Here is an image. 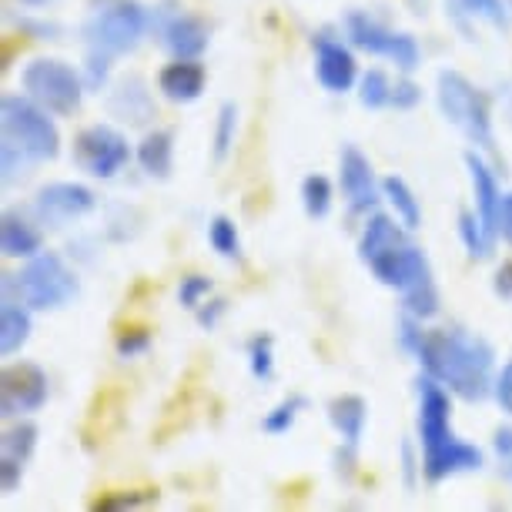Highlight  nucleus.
I'll return each mask as SVG.
<instances>
[{"label": "nucleus", "instance_id": "obj_34", "mask_svg": "<svg viewBox=\"0 0 512 512\" xmlns=\"http://www.w3.org/2000/svg\"><path fill=\"white\" fill-rule=\"evenodd\" d=\"M211 278L205 275H185L181 278V285H178V302L181 308H188V312H198L201 305H205V298L211 295Z\"/></svg>", "mask_w": 512, "mask_h": 512}, {"label": "nucleus", "instance_id": "obj_13", "mask_svg": "<svg viewBox=\"0 0 512 512\" xmlns=\"http://www.w3.org/2000/svg\"><path fill=\"white\" fill-rule=\"evenodd\" d=\"M312 51H315V77L328 94H349L359 81V64L355 54L342 41L328 34L312 37Z\"/></svg>", "mask_w": 512, "mask_h": 512}, {"label": "nucleus", "instance_id": "obj_17", "mask_svg": "<svg viewBox=\"0 0 512 512\" xmlns=\"http://www.w3.org/2000/svg\"><path fill=\"white\" fill-rule=\"evenodd\" d=\"M208 84V71L201 61H191V57H175V64H168L158 74V91L168 101L175 104H191L205 94Z\"/></svg>", "mask_w": 512, "mask_h": 512}, {"label": "nucleus", "instance_id": "obj_48", "mask_svg": "<svg viewBox=\"0 0 512 512\" xmlns=\"http://www.w3.org/2000/svg\"><path fill=\"white\" fill-rule=\"evenodd\" d=\"M21 7H27V11H47V7H54L57 0H17Z\"/></svg>", "mask_w": 512, "mask_h": 512}, {"label": "nucleus", "instance_id": "obj_22", "mask_svg": "<svg viewBox=\"0 0 512 512\" xmlns=\"http://www.w3.org/2000/svg\"><path fill=\"white\" fill-rule=\"evenodd\" d=\"M31 332V308L14 302V298H4V305H0V355H17L31 342Z\"/></svg>", "mask_w": 512, "mask_h": 512}, {"label": "nucleus", "instance_id": "obj_25", "mask_svg": "<svg viewBox=\"0 0 512 512\" xmlns=\"http://www.w3.org/2000/svg\"><path fill=\"white\" fill-rule=\"evenodd\" d=\"M382 198L389 201L392 215L402 221L405 231H415L422 225V208H419V198H415V191L409 188V181L399 178V175H389L382 178Z\"/></svg>", "mask_w": 512, "mask_h": 512}, {"label": "nucleus", "instance_id": "obj_2", "mask_svg": "<svg viewBox=\"0 0 512 512\" xmlns=\"http://www.w3.org/2000/svg\"><path fill=\"white\" fill-rule=\"evenodd\" d=\"M419 449L422 476L429 482H446L459 472H479L486 456L479 446L452 432V392L432 375L419 379Z\"/></svg>", "mask_w": 512, "mask_h": 512}, {"label": "nucleus", "instance_id": "obj_31", "mask_svg": "<svg viewBox=\"0 0 512 512\" xmlns=\"http://www.w3.org/2000/svg\"><path fill=\"white\" fill-rule=\"evenodd\" d=\"M208 241L221 258H238L241 255V235L238 225L228 215H215L208 225Z\"/></svg>", "mask_w": 512, "mask_h": 512}, {"label": "nucleus", "instance_id": "obj_7", "mask_svg": "<svg viewBox=\"0 0 512 512\" xmlns=\"http://www.w3.org/2000/svg\"><path fill=\"white\" fill-rule=\"evenodd\" d=\"M0 131H4V141H11L31 161H54L61 154V131L54 124V114L41 108L34 98H27L24 91L4 94Z\"/></svg>", "mask_w": 512, "mask_h": 512}, {"label": "nucleus", "instance_id": "obj_45", "mask_svg": "<svg viewBox=\"0 0 512 512\" xmlns=\"http://www.w3.org/2000/svg\"><path fill=\"white\" fill-rule=\"evenodd\" d=\"M492 292H496L502 302H512V258L499 265L496 278H492Z\"/></svg>", "mask_w": 512, "mask_h": 512}, {"label": "nucleus", "instance_id": "obj_15", "mask_svg": "<svg viewBox=\"0 0 512 512\" xmlns=\"http://www.w3.org/2000/svg\"><path fill=\"white\" fill-rule=\"evenodd\" d=\"M158 31H161L164 47H168L171 54H175V57H191V61H198V57L205 54L208 44H211L208 24L201 21V17H195V14H181V11L168 14Z\"/></svg>", "mask_w": 512, "mask_h": 512}, {"label": "nucleus", "instance_id": "obj_16", "mask_svg": "<svg viewBox=\"0 0 512 512\" xmlns=\"http://www.w3.org/2000/svg\"><path fill=\"white\" fill-rule=\"evenodd\" d=\"M466 171L472 181V201H476V215L482 221V228L489 231L492 238L499 235V205H502V191L499 181L492 175V168L479 158L476 151H466Z\"/></svg>", "mask_w": 512, "mask_h": 512}, {"label": "nucleus", "instance_id": "obj_10", "mask_svg": "<svg viewBox=\"0 0 512 512\" xmlns=\"http://www.w3.org/2000/svg\"><path fill=\"white\" fill-rule=\"evenodd\" d=\"M74 161L91 178L108 181L131 161V144L111 124H91L74 138Z\"/></svg>", "mask_w": 512, "mask_h": 512}, {"label": "nucleus", "instance_id": "obj_27", "mask_svg": "<svg viewBox=\"0 0 512 512\" xmlns=\"http://www.w3.org/2000/svg\"><path fill=\"white\" fill-rule=\"evenodd\" d=\"M459 238H462V245H466L472 262H482V258L492 255V241L496 238L482 228L476 211H459Z\"/></svg>", "mask_w": 512, "mask_h": 512}, {"label": "nucleus", "instance_id": "obj_26", "mask_svg": "<svg viewBox=\"0 0 512 512\" xmlns=\"http://www.w3.org/2000/svg\"><path fill=\"white\" fill-rule=\"evenodd\" d=\"M37 425L34 422H27V415L24 419H17L14 425H7V432H4V439H0V452H4L7 459H17V462H27L34 456V449H37Z\"/></svg>", "mask_w": 512, "mask_h": 512}, {"label": "nucleus", "instance_id": "obj_42", "mask_svg": "<svg viewBox=\"0 0 512 512\" xmlns=\"http://www.w3.org/2000/svg\"><path fill=\"white\" fill-rule=\"evenodd\" d=\"M148 499H158V492H128V496H108V499L94 502V509H134V506H144Z\"/></svg>", "mask_w": 512, "mask_h": 512}, {"label": "nucleus", "instance_id": "obj_1", "mask_svg": "<svg viewBox=\"0 0 512 512\" xmlns=\"http://www.w3.org/2000/svg\"><path fill=\"white\" fill-rule=\"evenodd\" d=\"M415 362L425 375L439 379L462 402H482L496 385V352L482 335L462 328H436L425 332Z\"/></svg>", "mask_w": 512, "mask_h": 512}, {"label": "nucleus", "instance_id": "obj_35", "mask_svg": "<svg viewBox=\"0 0 512 512\" xmlns=\"http://www.w3.org/2000/svg\"><path fill=\"white\" fill-rule=\"evenodd\" d=\"M84 74V88L88 91H104V84H108L111 77V54H101V51H88V61L81 67Z\"/></svg>", "mask_w": 512, "mask_h": 512}, {"label": "nucleus", "instance_id": "obj_5", "mask_svg": "<svg viewBox=\"0 0 512 512\" xmlns=\"http://www.w3.org/2000/svg\"><path fill=\"white\" fill-rule=\"evenodd\" d=\"M151 11L141 0H91V14L84 21V37L91 51L121 57L141 44L151 27Z\"/></svg>", "mask_w": 512, "mask_h": 512}, {"label": "nucleus", "instance_id": "obj_23", "mask_svg": "<svg viewBox=\"0 0 512 512\" xmlns=\"http://www.w3.org/2000/svg\"><path fill=\"white\" fill-rule=\"evenodd\" d=\"M402 221L392 218V215H382V211H375V215H369V221H365L362 228V238H359V258L362 262H369V258H375L379 251L399 245V241H405L402 235Z\"/></svg>", "mask_w": 512, "mask_h": 512}, {"label": "nucleus", "instance_id": "obj_41", "mask_svg": "<svg viewBox=\"0 0 512 512\" xmlns=\"http://www.w3.org/2000/svg\"><path fill=\"white\" fill-rule=\"evenodd\" d=\"M492 399L499 402V409L512 415V359L502 365V372L496 375V385H492Z\"/></svg>", "mask_w": 512, "mask_h": 512}, {"label": "nucleus", "instance_id": "obj_29", "mask_svg": "<svg viewBox=\"0 0 512 512\" xmlns=\"http://www.w3.org/2000/svg\"><path fill=\"white\" fill-rule=\"evenodd\" d=\"M305 409H308L305 395H288V399H282L272 412L265 415L262 429L268 432V436H285V432H292V425L298 422V415H302Z\"/></svg>", "mask_w": 512, "mask_h": 512}, {"label": "nucleus", "instance_id": "obj_14", "mask_svg": "<svg viewBox=\"0 0 512 512\" xmlns=\"http://www.w3.org/2000/svg\"><path fill=\"white\" fill-rule=\"evenodd\" d=\"M338 185H342V195L352 211H372L382 191V185L375 181L372 161L355 144H345L338 154Z\"/></svg>", "mask_w": 512, "mask_h": 512}, {"label": "nucleus", "instance_id": "obj_44", "mask_svg": "<svg viewBox=\"0 0 512 512\" xmlns=\"http://www.w3.org/2000/svg\"><path fill=\"white\" fill-rule=\"evenodd\" d=\"M225 312H228V302H225V298H215V302L201 305L195 315H198V325H201V328H215V325H218V318L225 315Z\"/></svg>", "mask_w": 512, "mask_h": 512}, {"label": "nucleus", "instance_id": "obj_30", "mask_svg": "<svg viewBox=\"0 0 512 512\" xmlns=\"http://www.w3.org/2000/svg\"><path fill=\"white\" fill-rule=\"evenodd\" d=\"M359 101H362V108H369V111L389 108V101H392V81L385 77V71L372 67V71H365L359 77Z\"/></svg>", "mask_w": 512, "mask_h": 512}, {"label": "nucleus", "instance_id": "obj_4", "mask_svg": "<svg viewBox=\"0 0 512 512\" xmlns=\"http://www.w3.org/2000/svg\"><path fill=\"white\" fill-rule=\"evenodd\" d=\"M77 295H81V278L57 251H37L17 275H4V298H14L31 312H57Z\"/></svg>", "mask_w": 512, "mask_h": 512}, {"label": "nucleus", "instance_id": "obj_38", "mask_svg": "<svg viewBox=\"0 0 512 512\" xmlns=\"http://www.w3.org/2000/svg\"><path fill=\"white\" fill-rule=\"evenodd\" d=\"M0 161H4V185H14L17 178H24L27 164H31V158L24 151H17L11 141L0 144Z\"/></svg>", "mask_w": 512, "mask_h": 512}, {"label": "nucleus", "instance_id": "obj_49", "mask_svg": "<svg viewBox=\"0 0 512 512\" xmlns=\"http://www.w3.org/2000/svg\"><path fill=\"white\" fill-rule=\"evenodd\" d=\"M509 7H512V0H509Z\"/></svg>", "mask_w": 512, "mask_h": 512}, {"label": "nucleus", "instance_id": "obj_8", "mask_svg": "<svg viewBox=\"0 0 512 512\" xmlns=\"http://www.w3.org/2000/svg\"><path fill=\"white\" fill-rule=\"evenodd\" d=\"M21 88L27 98H34L54 118H74L81 111L84 94H88L84 74L74 71L61 57H34V61H27L21 71Z\"/></svg>", "mask_w": 512, "mask_h": 512}, {"label": "nucleus", "instance_id": "obj_19", "mask_svg": "<svg viewBox=\"0 0 512 512\" xmlns=\"http://www.w3.org/2000/svg\"><path fill=\"white\" fill-rule=\"evenodd\" d=\"M108 111L114 114L118 121H128V124H148L154 118V98L148 91V84L141 77H124L118 88L111 91L108 98Z\"/></svg>", "mask_w": 512, "mask_h": 512}, {"label": "nucleus", "instance_id": "obj_33", "mask_svg": "<svg viewBox=\"0 0 512 512\" xmlns=\"http://www.w3.org/2000/svg\"><path fill=\"white\" fill-rule=\"evenodd\" d=\"M235 134H238V108L235 101H225L218 108V121H215V161H225L231 154Z\"/></svg>", "mask_w": 512, "mask_h": 512}, {"label": "nucleus", "instance_id": "obj_9", "mask_svg": "<svg viewBox=\"0 0 512 512\" xmlns=\"http://www.w3.org/2000/svg\"><path fill=\"white\" fill-rule=\"evenodd\" d=\"M345 34H349V41L359 47V51L375 54V57H389V61H395V67L405 74H412L415 67L422 64V47L412 34L392 31V27L372 21L369 14L352 11L345 17Z\"/></svg>", "mask_w": 512, "mask_h": 512}, {"label": "nucleus", "instance_id": "obj_28", "mask_svg": "<svg viewBox=\"0 0 512 512\" xmlns=\"http://www.w3.org/2000/svg\"><path fill=\"white\" fill-rule=\"evenodd\" d=\"M335 201V188L325 175H308L302 181V208L308 218H328Z\"/></svg>", "mask_w": 512, "mask_h": 512}, {"label": "nucleus", "instance_id": "obj_12", "mask_svg": "<svg viewBox=\"0 0 512 512\" xmlns=\"http://www.w3.org/2000/svg\"><path fill=\"white\" fill-rule=\"evenodd\" d=\"M98 208V198L88 185H77V181H51L37 191L34 198V215L41 225L64 228L71 221H81L84 215Z\"/></svg>", "mask_w": 512, "mask_h": 512}, {"label": "nucleus", "instance_id": "obj_20", "mask_svg": "<svg viewBox=\"0 0 512 512\" xmlns=\"http://www.w3.org/2000/svg\"><path fill=\"white\" fill-rule=\"evenodd\" d=\"M0 251H4L7 258H21V262H27V258H34L37 251H44V238L24 215H17V211L7 208L4 218H0Z\"/></svg>", "mask_w": 512, "mask_h": 512}, {"label": "nucleus", "instance_id": "obj_46", "mask_svg": "<svg viewBox=\"0 0 512 512\" xmlns=\"http://www.w3.org/2000/svg\"><path fill=\"white\" fill-rule=\"evenodd\" d=\"M499 235L512 248V191L502 195V205H499Z\"/></svg>", "mask_w": 512, "mask_h": 512}, {"label": "nucleus", "instance_id": "obj_32", "mask_svg": "<svg viewBox=\"0 0 512 512\" xmlns=\"http://www.w3.org/2000/svg\"><path fill=\"white\" fill-rule=\"evenodd\" d=\"M248 369L262 382H268L275 375V338L272 335H255L248 342Z\"/></svg>", "mask_w": 512, "mask_h": 512}, {"label": "nucleus", "instance_id": "obj_18", "mask_svg": "<svg viewBox=\"0 0 512 512\" xmlns=\"http://www.w3.org/2000/svg\"><path fill=\"white\" fill-rule=\"evenodd\" d=\"M328 422L338 432L345 449H359V442L365 436V425H369V402L362 395H338L328 405Z\"/></svg>", "mask_w": 512, "mask_h": 512}, {"label": "nucleus", "instance_id": "obj_47", "mask_svg": "<svg viewBox=\"0 0 512 512\" xmlns=\"http://www.w3.org/2000/svg\"><path fill=\"white\" fill-rule=\"evenodd\" d=\"M415 469L422 472V459L415 462L412 459V446H405L402 449V472H405V486H409V489H415Z\"/></svg>", "mask_w": 512, "mask_h": 512}, {"label": "nucleus", "instance_id": "obj_40", "mask_svg": "<svg viewBox=\"0 0 512 512\" xmlns=\"http://www.w3.org/2000/svg\"><path fill=\"white\" fill-rule=\"evenodd\" d=\"M492 449H496L506 479H512V425H499L496 436H492Z\"/></svg>", "mask_w": 512, "mask_h": 512}, {"label": "nucleus", "instance_id": "obj_36", "mask_svg": "<svg viewBox=\"0 0 512 512\" xmlns=\"http://www.w3.org/2000/svg\"><path fill=\"white\" fill-rule=\"evenodd\" d=\"M114 349H118L121 359H138V355L151 349V332L148 328H124V332H118Z\"/></svg>", "mask_w": 512, "mask_h": 512}, {"label": "nucleus", "instance_id": "obj_24", "mask_svg": "<svg viewBox=\"0 0 512 512\" xmlns=\"http://www.w3.org/2000/svg\"><path fill=\"white\" fill-rule=\"evenodd\" d=\"M446 4L459 21H482L496 31H509L512 24L509 0H446Z\"/></svg>", "mask_w": 512, "mask_h": 512}, {"label": "nucleus", "instance_id": "obj_37", "mask_svg": "<svg viewBox=\"0 0 512 512\" xmlns=\"http://www.w3.org/2000/svg\"><path fill=\"white\" fill-rule=\"evenodd\" d=\"M14 27L27 37H34V41H57V37L64 34L61 24L47 21V17H17Z\"/></svg>", "mask_w": 512, "mask_h": 512}, {"label": "nucleus", "instance_id": "obj_6", "mask_svg": "<svg viewBox=\"0 0 512 512\" xmlns=\"http://www.w3.org/2000/svg\"><path fill=\"white\" fill-rule=\"evenodd\" d=\"M439 111L452 128H459L466 138L482 151H496V134H492V104L489 94L479 91L466 74L439 71L436 81Z\"/></svg>", "mask_w": 512, "mask_h": 512}, {"label": "nucleus", "instance_id": "obj_3", "mask_svg": "<svg viewBox=\"0 0 512 512\" xmlns=\"http://www.w3.org/2000/svg\"><path fill=\"white\" fill-rule=\"evenodd\" d=\"M372 268V275L379 278L385 288H395L402 295V312H409L422 322L439 315L442 298L436 288V278H432L429 258L422 255V248L409 245V241H399V245L379 251L375 258L365 262Z\"/></svg>", "mask_w": 512, "mask_h": 512}, {"label": "nucleus", "instance_id": "obj_11", "mask_svg": "<svg viewBox=\"0 0 512 512\" xmlns=\"http://www.w3.org/2000/svg\"><path fill=\"white\" fill-rule=\"evenodd\" d=\"M47 372L34 362L7 365L0 375V412L4 419H24V415L41 412L47 405Z\"/></svg>", "mask_w": 512, "mask_h": 512}, {"label": "nucleus", "instance_id": "obj_43", "mask_svg": "<svg viewBox=\"0 0 512 512\" xmlns=\"http://www.w3.org/2000/svg\"><path fill=\"white\" fill-rule=\"evenodd\" d=\"M21 479H24V462L17 459H0V486H4V492H14L21 489Z\"/></svg>", "mask_w": 512, "mask_h": 512}, {"label": "nucleus", "instance_id": "obj_39", "mask_svg": "<svg viewBox=\"0 0 512 512\" xmlns=\"http://www.w3.org/2000/svg\"><path fill=\"white\" fill-rule=\"evenodd\" d=\"M422 104V88L415 81H409V77H402V81H395L392 84V101H389V108L395 111H412V108H419Z\"/></svg>", "mask_w": 512, "mask_h": 512}, {"label": "nucleus", "instance_id": "obj_21", "mask_svg": "<svg viewBox=\"0 0 512 512\" xmlns=\"http://www.w3.org/2000/svg\"><path fill=\"white\" fill-rule=\"evenodd\" d=\"M134 158H138V164L148 178L168 181L171 168H175V131H168V128L148 131L144 141L138 144V154H134Z\"/></svg>", "mask_w": 512, "mask_h": 512}]
</instances>
